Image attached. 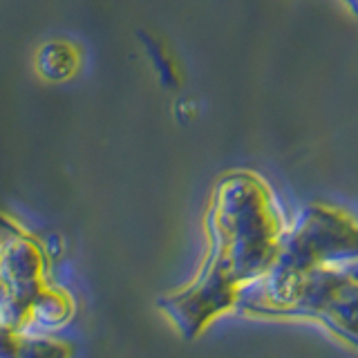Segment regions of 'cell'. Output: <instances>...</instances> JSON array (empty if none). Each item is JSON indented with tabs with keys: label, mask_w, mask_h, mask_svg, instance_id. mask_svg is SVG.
<instances>
[{
	"label": "cell",
	"mask_w": 358,
	"mask_h": 358,
	"mask_svg": "<svg viewBox=\"0 0 358 358\" xmlns=\"http://www.w3.org/2000/svg\"><path fill=\"white\" fill-rule=\"evenodd\" d=\"M206 224L208 255L217 257L240 287L268 273L287 231L271 190L251 173H231L220 179Z\"/></svg>",
	"instance_id": "6da1fadb"
},
{
	"label": "cell",
	"mask_w": 358,
	"mask_h": 358,
	"mask_svg": "<svg viewBox=\"0 0 358 358\" xmlns=\"http://www.w3.org/2000/svg\"><path fill=\"white\" fill-rule=\"evenodd\" d=\"M350 264H358V222L341 208L309 204L285 231L275 264L266 275L242 287L238 305L260 313L300 275L320 266Z\"/></svg>",
	"instance_id": "7a4b0ae2"
},
{
	"label": "cell",
	"mask_w": 358,
	"mask_h": 358,
	"mask_svg": "<svg viewBox=\"0 0 358 358\" xmlns=\"http://www.w3.org/2000/svg\"><path fill=\"white\" fill-rule=\"evenodd\" d=\"M242 287L231 278L217 257L206 255L201 271L184 289L159 300V309L184 338H197L213 318L233 309L240 302Z\"/></svg>",
	"instance_id": "3957f363"
},
{
	"label": "cell",
	"mask_w": 358,
	"mask_h": 358,
	"mask_svg": "<svg viewBox=\"0 0 358 358\" xmlns=\"http://www.w3.org/2000/svg\"><path fill=\"white\" fill-rule=\"evenodd\" d=\"M3 327L18 331L43 287V253L38 244L7 222L3 229Z\"/></svg>",
	"instance_id": "277c9868"
},
{
	"label": "cell",
	"mask_w": 358,
	"mask_h": 358,
	"mask_svg": "<svg viewBox=\"0 0 358 358\" xmlns=\"http://www.w3.org/2000/svg\"><path fill=\"white\" fill-rule=\"evenodd\" d=\"M318 320L341 341L358 347V282L347 289L336 302H331Z\"/></svg>",
	"instance_id": "5b68a950"
},
{
	"label": "cell",
	"mask_w": 358,
	"mask_h": 358,
	"mask_svg": "<svg viewBox=\"0 0 358 358\" xmlns=\"http://www.w3.org/2000/svg\"><path fill=\"white\" fill-rule=\"evenodd\" d=\"M36 70L48 81H67L78 70V50L65 41L45 43L36 54Z\"/></svg>",
	"instance_id": "8992f818"
},
{
	"label": "cell",
	"mask_w": 358,
	"mask_h": 358,
	"mask_svg": "<svg viewBox=\"0 0 358 358\" xmlns=\"http://www.w3.org/2000/svg\"><path fill=\"white\" fill-rule=\"evenodd\" d=\"M3 358H70V347L59 341L20 338L16 331L5 329Z\"/></svg>",
	"instance_id": "52a82bcc"
},
{
	"label": "cell",
	"mask_w": 358,
	"mask_h": 358,
	"mask_svg": "<svg viewBox=\"0 0 358 358\" xmlns=\"http://www.w3.org/2000/svg\"><path fill=\"white\" fill-rule=\"evenodd\" d=\"M72 316V302L65 294L56 289H43L36 296L29 311V320L43 324V327H59Z\"/></svg>",
	"instance_id": "ba28073f"
},
{
	"label": "cell",
	"mask_w": 358,
	"mask_h": 358,
	"mask_svg": "<svg viewBox=\"0 0 358 358\" xmlns=\"http://www.w3.org/2000/svg\"><path fill=\"white\" fill-rule=\"evenodd\" d=\"M345 3L350 5V7H352V9L356 11V14H358V0H345Z\"/></svg>",
	"instance_id": "9c48e42d"
}]
</instances>
